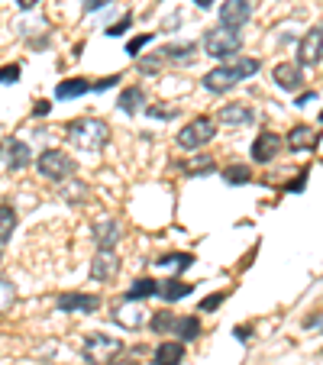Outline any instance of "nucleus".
Returning a JSON list of instances; mask_svg holds the SVG:
<instances>
[{
	"instance_id": "obj_38",
	"label": "nucleus",
	"mask_w": 323,
	"mask_h": 365,
	"mask_svg": "<svg viewBox=\"0 0 323 365\" xmlns=\"http://www.w3.org/2000/svg\"><path fill=\"white\" fill-rule=\"evenodd\" d=\"M33 113H36V117H46V113H48V103H46V101H39V103L33 107Z\"/></svg>"
},
{
	"instance_id": "obj_39",
	"label": "nucleus",
	"mask_w": 323,
	"mask_h": 365,
	"mask_svg": "<svg viewBox=\"0 0 323 365\" xmlns=\"http://www.w3.org/2000/svg\"><path fill=\"white\" fill-rule=\"evenodd\" d=\"M111 84H117V78H103L101 84H94V91H107V88H111Z\"/></svg>"
},
{
	"instance_id": "obj_11",
	"label": "nucleus",
	"mask_w": 323,
	"mask_h": 365,
	"mask_svg": "<svg viewBox=\"0 0 323 365\" xmlns=\"http://www.w3.org/2000/svg\"><path fill=\"white\" fill-rule=\"evenodd\" d=\"M4 155H7V159H4L7 172H20V168L29 165V149L20 139H7V143H4Z\"/></svg>"
},
{
	"instance_id": "obj_33",
	"label": "nucleus",
	"mask_w": 323,
	"mask_h": 365,
	"mask_svg": "<svg viewBox=\"0 0 323 365\" xmlns=\"http://www.w3.org/2000/svg\"><path fill=\"white\" fill-rule=\"evenodd\" d=\"M111 0H84V14H94V10H103Z\"/></svg>"
},
{
	"instance_id": "obj_31",
	"label": "nucleus",
	"mask_w": 323,
	"mask_h": 365,
	"mask_svg": "<svg viewBox=\"0 0 323 365\" xmlns=\"http://www.w3.org/2000/svg\"><path fill=\"white\" fill-rule=\"evenodd\" d=\"M4 310H10V304H14V284H10V278H4Z\"/></svg>"
},
{
	"instance_id": "obj_3",
	"label": "nucleus",
	"mask_w": 323,
	"mask_h": 365,
	"mask_svg": "<svg viewBox=\"0 0 323 365\" xmlns=\"http://www.w3.org/2000/svg\"><path fill=\"white\" fill-rule=\"evenodd\" d=\"M242 48L240 39V29H230V26H217L204 36V52L210 58H233L236 52Z\"/></svg>"
},
{
	"instance_id": "obj_43",
	"label": "nucleus",
	"mask_w": 323,
	"mask_h": 365,
	"mask_svg": "<svg viewBox=\"0 0 323 365\" xmlns=\"http://www.w3.org/2000/svg\"><path fill=\"white\" fill-rule=\"evenodd\" d=\"M123 365H136V362H130V359H123Z\"/></svg>"
},
{
	"instance_id": "obj_40",
	"label": "nucleus",
	"mask_w": 323,
	"mask_h": 365,
	"mask_svg": "<svg viewBox=\"0 0 323 365\" xmlns=\"http://www.w3.org/2000/svg\"><path fill=\"white\" fill-rule=\"evenodd\" d=\"M249 333H252L249 327H236V336H240V339H249Z\"/></svg>"
},
{
	"instance_id": "obj_23",
	"label": "nucleus",
	"mask_w": 323,
	"mask_h": 365,
	"mask_svg": "<svg viewBox=\"0 0 323 365\" xmlns=\"http://www.w3.org/2000/svg\"><path fill=\"white\" fill-rule=\"evenodd\" d=\"M158 269H165V272H185L188 265H191V255L188 252H168L162 255V259H155Z\"/></svg>"
},
{
	"instance_id": "obj_25",
	"label": "nucleus",
	"mask_w": 323,
	"mask_h": 365,
	"mask_svg": "<svg viewBox=\"0 0 323 365\" xmlns=\"http://www.w3.org/2000/svg\"><path fill=\"white\" fill-rule=\"evenodd\" d=\"M14 227H16L14 207H10V204H0V242H4V246H7L10 236H14Z\"/></svg>"
},
{
	"instance_id": "obj_42",
	"label": "nucleus",
	"mask_w": 323,
	"mask_h": 365,
	"mask_svg": "<svg viewBox=\"0 0 323 365\" xmlns=\"http://www.w3.org/2000/svg\"><path fill=\"white\" fill-rule=\"evenodd\" d=\"M194 4H198L200 10H210V7H213V0H194Z\"/></svg>"
},
{
	"instance_id": "obj_24",
	"label": "nucleus",
	"mask_w": 323,
	"mask_h": 365,
	"mask_svg": "<svg viewBox=\"0 0 323 365\" xmlns=\"http://www.w3.org/2000/svg\"><path fill=\"white\" fill-rule=\"evenodd\" d=\"M172 333L175 336H181L185 343H191V339H198V333H200V320L198 317H178Z\"/></svg>"
},
{
	"instance_id": "obj_34",
	"label": "nucleus",
	"mask_w": 323,
	"mask_h": 365,
	"mask_svg": "<svg viewBox=\"0 0 323 365\" xmlns=\"http://www.w3.org/2000/svg\"><path fill=\"white\" fill-rule=\"evenodd\" d=\"M126 26H130V16H123V20H120L117 26L107 29V36H123V33H126Z\"/></svg>"
},
{
	"instance_id": "obj_21",
	"label": "nucleus",
	"mask_w": 323,
	"mask_h": 365,
	"mask_svg": "<svg viewBox=\"0 0 323 365\" xmlns=\"http://www.w3.org/2000/svg\"><path fill=\"white\" fill-rule=\"evenodd\" d=\"M117 103H120V110H123V113H136L139 107L145 103L143 88H126L123 94H120V101H117Z\"/></svg>"
},
{
	"instance_id": "obj_28",
	"label": "nucleus",
	"mask_w": 323,
	"mask_h": 365,
	"mask_svg": "<svg viewBox=\"0 0 323 365\" xmlns=\"http://www.w3.org/2000/svg\"><path fill=\"white\" fill-rule=\"evenodd\" d=\"M194 52V42H188V46H172L165 48V58H172V62H188Z\"/></svg>"
},
{
	"instance_id": "obj_44",
	"label": "nucleus",
	"mask_w": 323,
	"mask_h": 365,
	"mask_svg": "<svg viewBox=\"0 0 323 365\" xmlns=\"http://www.w3.org/2000/svg\"><path fill=\"white\" fill-rule=\"evenodd\" d=\"M320 123H323V113H320Z\"/></svg>"
},
{
	"instance_id": "obj_29",
	"label": "nucleus",
	"mask_w": 323,
	"mask_h": 365,
	"mask_svg": "<svg viewBox=\"0 0 323 365\" xmlns=\"http://www.w3.org/2000/svg\"><path fill=\"white\" fill-rule=\"evenodd\" d=\"M149 42H152V36H136V39H130V46H126V52H130V56H139V48H143V46H149Z\"/></svg>"
},
{
	"instance_id": "obj_9",
	"label": "nucleus",
	"mask_w": 323,
	"mask_h": 365,
	"mask_svg": "<svg viewBox=\"0 0 323 365\" xmlns=\"http://www.w3.org/2000/svg\"><path fill=\"white\" fill-rule=\"evenodd\" d=\"M117 272H120V259L111 249H101V252L91 259V278H94V282H111V278H117Z\"/></svg>"
},
{
	"instance_id": "obj_30",
	"label": "nucleus",
	"mask_w": 323,
	"mask_h": 365,
	"mask_svg": "<svg viewBox=\"0 0 323 365\" xmlns=\"http://www.w3.org/2000/svg\"><path fill=\"white\" fill-rule=\"evenodd\" d=\"M0 81H4V84L20 81V68H16V65H7V68H4V78H0Z\"/></svg>"
},
{
	"instance_id": "obj_32",
	"label": "nucleus",
	"mask_w": 323,
	"mask_h": 365,
	"mask_svg": "<svg viewBox=\"0 0 323 365\" xmlns=\"http://www.w3.org/2000/svg\"><path fill=\"white\" fill-rule=\"evenodd\" d=\"M220 304H223V294H210L200 301V310H213V307H220Z\"/></svg>"
},
{
	"instance_id": "obj_13",
	"label": "nucleus",
	"mask_w": 323,
	"mask_h": 365,
	"mask_svg": "<svg viewBox=\"0 0 323 365\" xmlns=\"http://www.w3.org/2000/svg\"><path fill=\"white\" fill-rule=\"evenodd\" d=\"M272 78H275V84H278V88H284V91H297V88L304 84L301 65H297V62H282V65H275Z\"/></svg>"
},
{
	"instance_id": "obj_15",
	"label": "nucleus",
	"mask_w": 323,
	"mask_h": 365,
	"mask_svg": "<svg viewBox=\"0 0 323 365\" xmlns=\"http://www.w3.org/2000/svg\"><path fill=\"white\" fill-rule=\"evenodd\" d=\"M120 242V223L117 220H101L94 227V246L97 249H113Z\"/></svg>"
},
{
	"instance_id": "obj_18",
	"label": "nucleus",
	"mask_w": 323,
	"mask_h": 365,
	"mask_svg": "<svg viewBox=\"0 0 323 365\" xmlns=\"http://www.w3.org/2000/svg\"><path fill=\"white\" fill-rule=\"evenodd\" d=\"M113 320H117L120 327H130V330H136V327L145 324V310H143V307H133V304H126V307H120L117 314H113Z\"/></svg>"
},
{
	"instance_id": "obj_6",
	"label": "nucleus",
	"mask_w": 323,
	"mask_h": 365,
	"mask_svg": "<svg viewBox=\"0 0 323 365\" xmlns=\"http://www.w3.org/2000/svg\"><path fill=\"white\" fill-rule=\"evenodd\" d=\"M36 168H39V175L48 181H65L75 172V162H71L68 155H62L58 149H46L39 159H36Z\"/></svg>"
},
{
	"instance_id": "obj_12",
	"label": "nucleus",
	"mask_w": 323,
	"mask_h": 365,
	"mask_svg": "<svg viewBox=\"0 0 323 365\" xmlns=\"http://www.w3.org/2000/svg\"><path fill=\"white\" fill-rule=\"evenodd\" d=\"M278 149H282V136H275V133H259L252 143V159L255 162H272L278 155Z\"/></svg>"
},
{
	"instance_id": "obj_4",
	"label": "nucleus",
	"mask_w": 323,
	"mask_h": 365,
	"mask_svg": "<svg viewBox=\"0 0 323 365\" xmlns=\"http://www.w3.org/2000/svg\"><path fill=\"white\" fill-rule=\"evenodd\" d=\"M123 352V343L117 336H103V333H91L84 339V359L94 365H111L113 359Z\"/></svg>"
},
{
	"instance_id": "obj_5",
	"label": "nucleus",
	"mask_w": 323,
	"mask_h": 365,
	"mask_svg": "<svg viewBox=\"0 0 323 365\" xmlns=\"http://www.w3.org/2000/svg\"><path fill=\"white\" fill-rule=\"evenodd\" d=\"M213 136H217V120L194 117L191 123L178 133V145H181V149H200V145H207Z\"/></svg>"
},
{
	"instance_id": "obj_35",
	"label": "nucleus",
	"mask_w": 323,
	"mask_h": 365,
	"mask_svg": "<svg viewBox=\"0 0 323 365\" xmlns=\"http://www.w3.org/2000/svg\"><path fill=\"white\" fill-rule=\"evenodd\" d=\"M149 113H152V117H162V120H172L175 117V110H165V107H149Z\"/></svg>"
},
{
	"instance_id": "obj_16",
	"label": "nucleus",
	"mask_w": 323,
	"mask_h": 365,
	"mask_svg": "<svg viewBox=\"0 0 323 365\" xmlns=\"http://www.w3.org/2000/svg\"><path fill=\"white\" fill-rule=\"evenodd\" d=\"M317 139H320V133L310 130V126H304V123H301V126H294V130L288 133V145H291L294 152H301V149H314Z\"/></svg>"
},
{
	"instance_id": "obj_10",
	"label": "nucleus",
	"mask_w": 323,
	"mask_h": 365,
	"mask_svg": "<svg viewBox=\"0 0 323 365\" xmlns=\"http://www.w3.org/2000/svg\"><path fill=\"white\" fill-rule=\"evenodd\" d=\"M58 310H65V314H94V310H101V297L97 294H62L58 297Z\"/></svg>"
},
{
	"instance_id": "obj_7",
	"label": "nucleus",
	"mask_w": 323,
	"mask_h": 365,
	"mask_svg": "<svg viewBox=\"0 0 323 365\" xmlns=\"http://www.w3.org/2000/svg\"><path fill=\"white\" fill-rule=\"evenodd\" d=\"M323 58V26H310L304 33L301 46H297V62L301 65H317Z\"/></svg>"
},
{
	"instance_id": "obj_1",
	"label": "nucleus",
	"mask_w": 323,
	"mask_h": 365,
	"mask_svg": "<svg viewBox=\"0 0 323 365\" xmlns=\"http://www.w3.org/2000/svg\"><path fill=\"white\" fill-rule=\"evenodd\" d=\"M259 71V58H236L230 65H220V68H213L204 75V88L213 91V94H220V91H230L242 81V78L255 75Z\"/></svg>"
},
{
	"instance_id": "obj_8",
	"label": "nucleus",
	"mask_w": 323,
	"mask_h": 365,
	"mask_svg": "<svg viewBox=\"0 0 323 365\" xmlns=\"http://www.w3.org/2000/svg\"><path fill=\"white\" fill-rule=\"evenodd\" d=\"M249 16H252V4H249V0H227L220 7V23L230 29L246 26Z\"/></svg>"
},
{
	"instance_id": "obj_27",
	"label": "nucleus",
	"mask_w": 323,
	"mask_h": 365,
	"mask_svg": "<svg viewBox=\"0 0 323 365\" xmlns=\"http://www.w3.org/2000/svg\"><path fill=\"white\" fill-rule=\"evenodd\" d=\"M175 314H168V310H158L155 317H152V330H158V333H172L175 330Z\"/></svg>"
},
{
	"instance_id": "obj_26",
	"label": "nucleus",
	"mask_w": 323,
	"mask_h": 365,
	"mask_svg": "<svg viewBox=\"0 0 323 365\" xmlns=\"http://www.w3.org/2000/svg\"><path fill=\"white\" fill-rule=\"evenodd\" d=\"M223 181H230V185H246V181H252V172H249L246 165H227L223 168Z\"/></svg>"
},
{
	"instance_id": "obj_2",
	"label": "nucleus",
	"mask_w": 323,
	"mask_h": 365,
	"mask_svg": "<svg viewBox=\"0 0 323 365\" xmlns=\"http://www.w3.org/2000/svg\"><path fill=\"white\" fill-rule=\"evenodd\" d=\"M65 136H68L71 145H78V149H88V152H97L107 145V139H111V130H107V123L103 120H71L68 126H65Z\"/></svg>"
},
{
	"instance_id": "obj_36",
	"label": "nucleus",
	"mask_w": 323,
	"mask_h": 365,
	"mask_svg": "<svg viewBox=\"0 0 323 365\" xmlns=\"http://www.w3.org/2000/svg\"><path fill=\"white\" fill-rule=\"evenodd\" d=\"M158 68V58H145V62H139V71H155Z\"/></svg>"
},
{
	"instance_id": "obj_41",
	"label": "nucleus",
	"mask_w": 323,
	"mask_h": 365,
	"mask_svg": "<svg viewBox=\"0 0 323 365\" xmlns=\"http://www.w3.org/2000/svg\"><path fill=\"white\" fill-rule=\"evenodd\" d=\"M16 4H20L23 10H29V7H36V4H39V0H16Z\"/></svg>"
},
{
	"instance_id": "obj_20",
	"label": "nucleus",
	"mask_w": 323,
	"mask_h": 365,
	"mask_svg": "<svg viewBox=\"0 0 323 365\" xmlns=\"http://www.w3.org/2000/svg\"><path fill=\"white\" fill-rule=\"evenodd\" d=\"M191 291H194V284L178 282V278H168V282H162V291H158V294H162L168 304H172V301H181V297H188Z\"/></svg>"
},
{
	"instance_id": "obj_14",
	"label": "nucleus",
	"mask_w": 323,
	"mask_h": 365,
	"mask_svg": "<svg viewBox=\"0 0 323 365\" xmlns=\"http://www.w3.org/2000/svg\"><path fill=\"white\" fill-rule=\"evenodd\" d=\"M249 120H252V110H249L246 103H227L217 113V123L220 126H246Z\"/></svg>"
},
{
	"instance_id": "obj_17",
	"label": "nucleus",
	"mask_w": 323,
	"mask_h": 365,
	"mask_svg": "<svg viewBox=\"0 0 323 365\" xmlns=\"http://www.w3.org/2000/svg\"><path fill=\"white\" fill-rule=\"evenodd\" d=\"M91 88H94V84L84 81V78H68V81H62V84L56 88V97H58V101H71V97L88 94Z\"/></svg>"
},
{
	"instance_id": "obj_22",
	"label": "nucleus",
	"mask_w": 323,
	"mask_h": 365,
	"mask_svg": "<svg viewBox=\"0 0 323 365\" xmlns=\"http://www.w3.org/2000/svg\"><path fill=\"white\" fill-rule=\"evenodd\" d=\"M158 291H162L158 282H152V278H139V282H133V288L126 291V297H130V301H143V297H152V294H158Z\"/></svg>"
},
{
	"instance_id": "obj_37",
	"label": "nucleus",
	"mask_w": 323,
	"mask_h": 365,
	"mask_svg": "<svg viewBox=\"0 0 323 365\" xmlns=\"http://www.w3.org/2000/svg\"><path fill=\"white\" fill-rule=\"evenodd\" d=\"M304 181H307V172H304L301 178H294V181H291V185H288V191H304Z\"/></svg>"
},
{
	"instance_id": "obj_19",
	"label": "nucleus",
	"mask_w": 323,
	"mask_h": 365,
	"mask_svg": "<svg viewBox=\"0 0 323 365\" xmlns=\"http://www.w3.org/2000/svg\"><path fill=\"white\" fill-rule=\"evenodd\" d=\"M185 359V346L181 343H162L155 349V365H178Z\"/></svg>"
}]
</instances>
